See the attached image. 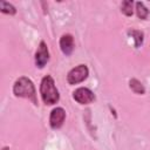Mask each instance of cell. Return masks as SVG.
Returning a JSON list of instances; mask_svg holds the SVG:
<instances>
[{"label":"cell","instance_id":"6da1fadb","mask_svg":"<svg viewBox=\"0 0 150 150\" xmlns=\"http://www.w3.org/2000/svg\"><path fill=\"white\" fill-rule=\"evenodd\" d=\"M13 94L15 97H22L28 98L32 101L34 105H38V98H36V89L33 83V81L27 76L19 77L14 84H13Z\"/></svg>","mask_w":150,"mask_h":150},{"label":"cell","instance_id":"7a4b0ae2","mask_svg":"<svg viewBox=\"0 0 150 150\" xmlns=\"http://www.w3.org/2000/svg\"><path fill=\"white\" fill-rule=\"evenodd\" d=\"M40 95L46 105H53L59 102L60 94L55 86V81L50 75L42 77L40 83Z\"/></svg>","mask_w":150,"mask_h":150},{"label":"cell","instance_id":"3957f363","mask_svg":"<svg viewBox=\"0 0 150 150\" xmlns=\"http://www.w3.org/2000/svg\"><path fill=\"white\" fill-rule=\"evenodd\" d=\"M89 75V69L86 64H79L74 68H71L67 74V82L70 86L77 84L83 82Z\"/></svg>","mask_w":150,"mask_h":150},{"label":"cell","instance_id":"277c9868","mask_svg":"<svg viewBox=\"0 0 150 150\" xmlns=\"http://www.w3.org/2000/svg\"><path fill=\"white\" fill-rule=\"evenodd\" d=\"M73 98L80 104H89L95 101L96 96L89 88L80 87L73 91Z\"/></svg>","mask_w":150,"mask_h":150},{"label":"cell","instance_id":"5b68a950","mask_svg":"<svg viewBox=\"0 0 150 150\" xmlns=\"http://www.w3.org/2000/svg\"><path fill=\"white\" fill-rule=\"evenodd\" d=\"M49 61V50L45 41H41L39 43V47L35 52V66L40 69H42Z\"/></svg>","mask_w":150,"mask_h":150},{"label":"cell","instance_id":"8992f818","mask_svg":"<svg viewBox=\"0 0 150 150\" xmlns=\"http://www.w3.org/2000/svg\"><path fill=\"white\" fill-rule=\"evenodd\" d=\"M64 118H66V111H64V109L61 108V107L54 108L50 111V115H49V125H50V128L54 129V130L60 129L63 125Z\"/></svg>","mask_w":150,"mask_h":150},{"label":"cell","instance_id":"52a82bcc","mask_svg":"<svg viewBox=\"0 0 150 150\" xmlns=\"http://www.w3.org/2000/svg\"><path fill=\"white\" fill-rule=\"evenodd\" d=\"M74 47H75L74 38H73L71 34H63L60 38V49L66 56L71 55V53L74 50Z\"/></svg>","mask_w":150,"mask_h":150},{"label":"cell","instance_id":"ba28073f","mask_svg":"<svg viewBox=\"0 0 150 150\" xmlns=\"http://www.w3.org/2000/svg\"><path fill=\"white\" fill-rule=\"evenodd\" d=\"M128 34L131 38H134V40H135V47L136 48H138V47H141L143 45V41H144V34H143V32L137 30V29H129L128 30Z\"/></svg>","mask_w":150,"mask_h":150},{"label":"cell","instance_id":"9c48e42d","mask_svg":"<svg viewBox=\"0 0 150 150\" xmlns=\"http://www.w3.org/2000/svg\"><path fill=\"white\" fill-rule=\"evenodd\" d=\"M129 88L135 93V94H138V95H143L145 93V88L144 86L142 84L141 81H138L137 79H131L129 81Z\"/></svg>","mask_w":150,"mask_h":150},{"label":"cell","instance_id":"30bf717a","mask_svg":"<svg viewBox=\"0 0 150 150\" xmlns=\"http://www.w3.org/2000/svg\"><path fill=\"white\" fill-rule=\"evenodd\" d=\"M135 11H136V14L139 19L142 20H145L149 15V9L145 7V5L142 2V1H137L135 4Z\"/></svg>","mask_w":150,"mask_h":150},{"label":"cell","instance_id":"8fae6325","mask_svg":"<svg viewBox=\"0 0 150 150\" xmlns=\"http://www.w3.org/2000/svg\"><path fill=\"white\" fill-rule=\"evenodd\" d=\"M0 12L4 13V14L14 15V14H16V8L12 4L2 0V1H0Z\"/></svg>","mask_w":150,"mask_h":150},{"label":"cell","instance_id":"7c38bea8","mask_svg":"<svg viewBox=\"0 0 150 150\" xmlns=\"http://www.w3.org/2000/svg\"><path fill=\"white\" fill-rule=\"evenodd\" d=\"M132 6H134V1H131V0L122 1V4H121V12L124 15H127V16H131L132 13H134Z\"/></svg>","mask_w":150,"mask_h":150},{"label":"cell","instance_id":"4fadbf2b","mask_svg":"<svg viewBox=\"0 0 150 150\" xmlns=\"http://www.w3.org/2000/svg\"><path fill=\"white\" fill-rule=\"evenodd\" d=\"M1 150H9V148H8V146H4Z\"/></svg>","mask_w":150,"mask_h":150}]
</instances>
